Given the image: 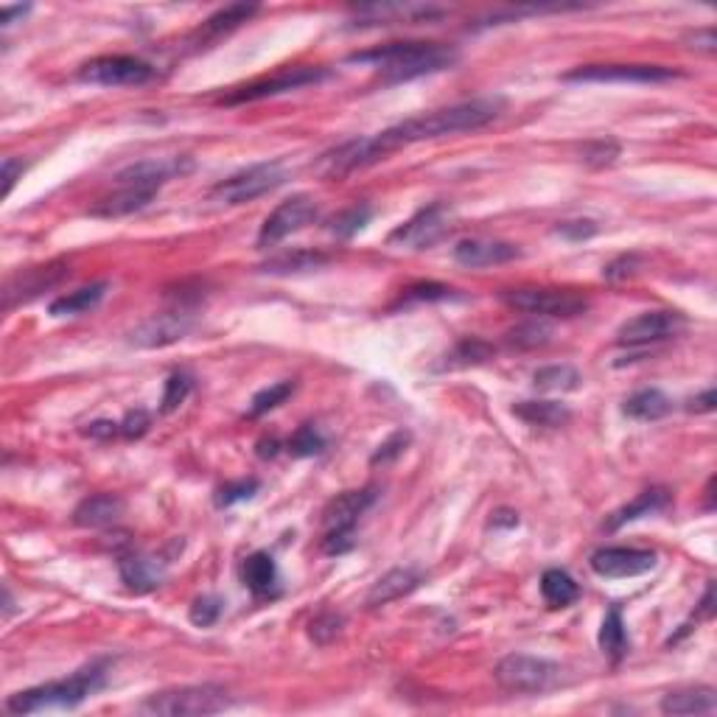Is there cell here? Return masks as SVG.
Masks as SVG:
<instances>
[{
  "mask_svg": "<svg viewBox=\"0 0 717 717\" xmlns=\"http://www.w3.org/2000/svg\"><path fill=\"white\" fill-rule=\"evenodd\" d=\"M194 328V311L188 306H177V309L155 314L141 325H135L129 331V345L135 348H169L174 342H180L191 334Z\"/></svg>",
  "mask_w": 717,
  "mask_h": 717,
  "instance_id": "8fae6325",
  "label": "cell"
},
{
  "mask_svg": "<svg viewBox=\"0 0 717 717\" xmlns=\"http://www.w3.org/2000/svg\"><path fill=\"white\" fill-rule=\"evenodd\" d=\"M454 297V289H449L446 283H435V281H421V283H412L404 289V300L412 303V300H418V303H435V300H449Z\"/></svg>",
  "mask_w": 717,
  "mask_h": 717,
  "instance_id": "c3c4849f",
  "label": "cell"
},
{
  "mask_svg": "<svg viewBox=\"0 0 717 717\" xmlns=\"http://www.w3.org/2000/svg\"><path fill=\"white\" fill-rule=\"evenodd\" d=\"M104 295H107V283H90V286H82V289H76L71 295L57 297V300L48 306V314H51V317H76V314H85V311L96 309Z\"/></svg>",
  "mask_w": 717,
  "mask_h": 717,
  "instance_id": "f546056e",
  "label": "cell"
},
{
  "mask_svg": "<svg viewBox=\"0 0 717 717\" xmlns=\"http://www.w3.org/2000/svg\"><path fill=\"white\" fill-rule=\"evenodd\" d=\"M194 390V379L188 373H171L166 381V390H163V401H160V412L169 415L174 409H180L185 398Z\"/></svg>",
  "mask_w": 717,
  "mask_h": 717,
  "instance_id": "b9f144b4",
  "label": "cell"
},
{
  "mask_svg": "<svg viewBox=\"0 0 717 717\" xmlns=\"http://www.w3.org/2000/svg\"><path fill=\"white\" fill-rule=\"evenodd\" d=\"M451 230V213L446 205H429L418 211L412 219H407L404 225H398L390 233V244L393 247H409V250H426L437 241L443 239Z\"/></svg>",
  "mask_w": 717,
  "mask_h": 717,
  "instance_id": "7c38bea8",
  "label": "cell"
},
{
  "mask_svg": "<svg viewBox=\"0 0 717 717\" xmlns=\"http://www.w3.org/2000/svg\"><path fill=\"white\" fill-rule=\"evenodd\" d=\"M278 451H281V440H278V437H269V440L264 437V440L258 443V457H261V460H269V457H275Z\"/></svg>",
  "mask_w": 717,
  "mask_h": 717,
  "instance_id": "680465c9",
  "label": "cell"
},
{
  "mask_svg": "<svg viewBox=\"0 0 717 717\" xmlns=\"http://www.w3.org/2000/svg\"><path fill=\"white\" fill-rule=\"evenodd\" d=\"M118 572H121V580L127 583L129 589L138 591V594L157 589L163 583V563L143 558V555H124L118 561Z\"/></svg>",
  "mask_w": 717,
  "mask_h": 717,
  "instance_id": "484cf974",
  "label": "cell"
},
{
  "mask_svg": "<svg viewBox=\"0 0 717 717\" xmlns=\"http://www.w3.org/2000/svg\"><path fill=\"white\" fill-rule=\"evenodd\" d=\"M241 580L255 597H267L278 586V563L269 552H253L241 566Z\"/></svg>",
  "mask_w": 717,
  "mask_h": 717,
  "instance_id": "4316f807",
  "label": "cell"
},
{
  "mask_svg": "<svg viewBox=\"0 0 717 717\" xmlns=\"http://www.w3.org/2000/svg\"><path fill=\"white\" fill-rule=\"evenodd\" d=\"M673 502V496L667 488H647L642 491L633 502H628L625 507H619L617 513L608 519V530H619V527H625V524H631L636 519H645V516H653V513H661V510H667Z\"/></svg>",
  "mask_w": 717,
  "mask_h": 717,
  "instance_id": "d4e9b609",
  "label": "cell"
},
{
  "mask_svg": "<svg viewBox=\"0 0 717 717\" xmlns=\"http://www.w3.org/2000/svg\"><path fill=\"white\" fill-rule=\"evenodd\" d=\"M513 415L524 423H530V426H544V429L566 426L572 418L569 407L558 404V401H521L513 407Z\"/></svg>",
  "mask_w": 717,
  "mask_h": 717,
  "instance_id": "f1b7e54d",
  "label": "cell"
},
{
  "mask_svg": "<svg viewBox=\"0 0 717 717\" xmlns=\"http://www.w3.org/2000/svg\"><path fill=\"white\" fill-rule=\"evenodd\" d=\"M507 345L510 348H519V351H535V348H544L549 339H552V328L547 323H521L516 328L507 331Z\"/></svg>",
  "mask_w": 717,
  "mask_h": 717,
  "instance_id": "8d00e7d4",
  "label": "cell"
},
{
  "mask_svg": "<svg viewBox=\"0 0 717 717\" xmlns=\"http://www.w3.org/2000/svg\"><path fill=\"white\" fill-rule=\"evenodd\" d=\"M510 309L535 314V317H580L589 311V300L575 292H561V289H510L502 295Z\"/></svg>",
  "mask_w": 717,
  "mask_h": 717,
  "instance_id": "ba28073f",
  "label": "cell"
},
{
  "mask_svg": "<svg viewBox=\"0 0 717 717\" xmlns=\"http://www.w3.org/2000/svg\"><path fill=\"white\" fill-rule=\"evenodd\" d=\"M580 373L572 365H549L535 370L533 384L547 393H572L580 387Z\"/></svg>",
  "mask_w": 717,
  "mask_h": 717,
  "instance_id": "e575fe53",
  "label": "cell"
},
{
  "mask_svg": "<svg viewBox=\"0 0 717 717\" xmlns=\"http://www.w3.org/2000/svg\"><path fill=\"white\" fill-rule=\"evenodd\" d=\"M589 563L600 577H636L656 566V552L636 547H603L591 555Z\"/></svg>",
  "mask_w": 717,
  "mask_h": 717,
  "instance_id": "2e32d148",
  "label": "cell"
},
{
  "mask_svg": "<svg viewBox=\"0 0 717 717\" xmlns=\"http://www.w3.org/2000/svg\"><path fill=\"white\" fill-rule=\"evenodd\" d=\"M645 264V258L639 253H625V255H617L614 261H608L603 267V278L611 283H619V281H628L633 278L639 269Z\"/></svg>",
  "mask_w": 717,
  "mask_h": 717,
  "instance_id": "f6af8a7d",
  "label": "cell"
},
{
  "mask_svg": "<svg viewBox=\"0 0 717 717\" xmlns=\"http://www.w3.org/2000/svg\"><path fill=\"white\" fill-rule=\"evenodd\" d=\"M121 432V423H115V421H96V423H87V429H85V435L87 437H115Z\"/></svg>",
  "mask_w": 717,
  "mask_h": 717,
  "instance_id": "db71d44e",
  "label": "cell"
},
{
  "mask_svg": "<svg viewBox=\"0 0 717 717\" xmlns=\"http://www.w3.org/2000/svg\"><path fill=\"white\" fill-rule=\"evenodd\" d=\"M3 614L6 617H12V611H15V603H12V594H9V589H3Z\"/></svg>",
  "mask_w": 717,
  "mask_h": 717,
  "instance_id": "94428289",
  "label": "cell"
},
{
  "mask_svg": "<svg viewBox=\"0 0 717 717\" xmlns=\"http://www.w3.org/2000/svg\"><path fill=\"white\" fill-rule=\"evenodd\" d=\"M286 449L292 451V457H314V454H323L325 451V437L314 423H306V426H300L295 435L289 437Z\"/></svg>",
  "mask_w": 717,
  "mask_h": 717,
  "instance_id": "ab89813d",
  "label": "cell"
},
{
  "mask_svg": "<svg viewBox=\"0 0 717 717\" xmlns=\"http://www.w3.org/2000/svg\"><path fill=\"white\" fill-rule=\"evenodd\" d=\"M342 625H345V619L334 614V611H323V614H317V617L309 622V636L314 645H331L334 639L339 636L342 631Z\"/></svg>",
  "mask_w": 717,
  "mask_h": 717,
  "instance_id": "7bdbcfd3",
  "label": "cell"
},
{
  "mask_svg": "<svg viewBox=\"0 0 717 717\" xmlns=\"http://www.w3.org/2000/svg\"><path fill=\"white\" fill-rule=\"evenodd\" d=\"M561 673V664L541 659V656H527V653H510L493 667L496 684L505 692H516V695H538V692L558 687Z\"/></svg>",
  "mask_w": 717,
  "mask_h": 717,
  "instance_id": "5b68a950",
  "label": "cell"
},
{
  "mask_svg": "<svg viewBox=\"0 0 717 717\" xmlns=\"http://www.w3.org/2000/svg\"><path fill=\"white\" fill-rule=\"evenodd\" d=\"M222 617V600L213 597V594H205V597H197L191 611H188V619L197 625V628H211L216 625V619Z\"/></svg>",
  "mask_w": 717,
  "mask_h": 717,
  "instance_id": "bcb514c9",
  "label": "cell"
},
{
  "mask_svg": "<svg viewBox=\"0 0 717 717\" xmlns=\"http://www.w3.org/2000/svg\"><path fill=\"white\" fill-rule=\"evenodd\" d=\"M393 149L387 146V141L379 135L373 138H353V141L339 143L337 149L325 152L317 163H314V171L325 177V180H342L348 177L353 171L367 169L373 163H379L384 157L390 155Z\"/></svg>",
  "mask_w": 717,
  "mask_h": 717,
  "instance_id": "52a82bcc",
  "label": "cell"
},
{
  "mask_svg": "<svg viewBox=\"0 0 717 717\" xmlns=\"http://www.w3.org/2000/svg\"><path fill=\"white\" fill-rule=\"evenodd\" d=\"M227 706H230V698H227L225 689L216 687V684H197V687L155 692L141 703V712L160 717H202L225 712Z\"/></svg>",
  "mask_w": 717,
  "mask_h": 717,
  "instance_id": "277c9868",
  "label": "cell"
},
{
  "mask_svg": "<svg viewBox=\"0 0 717 717\" xmlns=\"http://www.w3.org/2000/svg\"><path fill=\"white\" fill-rule=\"evenodd\" d=\"M104 684H107V664L96 661V664L76 670L71 678H59V681H48L40 687L15 692L6 701V709L12 715H34V712H45V709H73V706L85 703L90 695H96Z\"/></svg>",
  "mask_w": 717,
  "mask_h": 717,
  "instance_id": "3957f363",
  "label": "cell"
},
{
  "mask_svg": "<svg viewBox=\"0 0 717 717\" xmlns=\"http://www.w3.org/2000/svg\"><path fill=\"white\" fill-rule=\"evenodd\" d=\"M295 390V381H278V384H272V387H264L261 393L253 395V404L247 409V418H261V415H267V412H272L275 407H281L283 401L295 393Z\"/></svg>",
  "mask_w": 717,
  "mask_h": 717,
  "instance_id": "74e56055",
  "label": "cell"
},
{
  "mask_svg": "<svg viewBox=\"0 0 717 717\" xmlns=\"http://www.w3.org/2000/svg\"><path fill=\"white\" fill-rule=\"evenodd\" d=\"M681 73L661 65H583L563 76V82H619V85H659Z\"/></svg>",
  "mask_w": 717,
  "mask_h": 717,
  "instance_id": "4fadbf2b",
  "label": "cell"
},
{
  "mask_svg": "<svg viewBox=\"0 0 717 717\" xmlns=\"http://www.w3.org/2000/svg\"><path fill=\"white\" fill-rule=\"evenodd\" d=\"M541 597L549 608H569L577 603L580 597V586L575 583V577L563 569H547L541 575Z\"/></svg>",
  "mask_w": 717,
  "mask_h": 717,
  "instance_id": "4dcf8cb0",
  "label": "cell"
},
{
  "mask_svg": "<svg viewBox=\"0 0 717 717\" xmlns=\"http://www.w3.org/2000/svg\"><path fill=\"white\" fill-rule=\"evenodd\" d=\"M555 233H558L561 239L586 241L591 239V236H597V222H591V219H569V222H558Z\"/></svg>",
  "mask_w": 717,
  "mask_h": 717,
  "instance_id": "681fc988",
  "label": "cell"
},
{
  "mask_svg": "<svg viewBox=\"0 0 717 717\" xmlns=\"http://www.w3.org/2000/svg\"><path fill=\"white\" fill-rule=\"evenodd\" d=\"M68 275H71V269L65 267V264H48V267H34L20 272V275H15L12 281L3 286V309L12 311L17 303H26L31 297H37L45 289L57 286Z\"/></svg>",
  "mask_w": 717,
  "mask_h": 717,
  "instance_id": "d6986e66",
  "label": "cell"
},
{
  "mask_svg": "<svg viewBox=\"0 0 717 717\" xmlns=\"http://www.w3.org/2000/svg\"><path fill=\"white\" fill-rule=\"evenodd\" d=\"M409 440H412V435H409L407 429H398V432H393V435H390L387 440H384V443H381L379 449L373 451L370 463H373V465L393 463V460H398V457H401V454L407 451Z\"/></svg>",
  "mask_w": 717,
  "mask_h": 717,
  "instance_id": "7dc6e473",
  "label": "cell"
},
{
  "mask_svg": "<svg viewBox=\"0 0 717 717\" xmlns=\"http://www.w3.org/2000/svg\"><path fill=\"white\" fill-rule=\"evenodd\" d=\"M79 79L101 87H141L155 79V68L138 57H96L79 68Z\"/></svg>",
  "mask_w": 717,
  "mask_h": 717,
  "instance_id": "9c48e42d",
  "label": "cell"
},
{
  "mask_svg": "<svg viewBox=\"0 0 717 717\" xmlns=\"http://www.w3.org/2000/svg\"><path fill=\"white\" fill-rule=\"evenodd\" d=\"M325 76H328L325 68H292V71L275 73L272 79H264V82H253V85L239 87L236 93L227 96L225 104H247V101L281 96V93H289V90H297V87L317 85V82H323Z\"/></svg>",
  "mask_w": 717,
  "mask_h": 717,
  "instance_id": "9a60e30c",
  "label": "cell"
},
{
  "mask_svg": "<svg viewBox=\"0 0 717 717\" xmlns=\"http://www.w3.org/2000/svg\"><path fill=\"white\" fill-rule=\"evenodd\" d=\"M261 488V482L258 479H239V482H227L222 485L216 496H213V502L216 507H230L236 505V502H244V499H253L255 493Z\"/></svg>",
  "mask_w": 717,
  "mask_h": 717,
  "instance_id": "ee69618b",
  "label": "cell"
},
{
  "mask_svg": "<svg viewBox=\"0 0 717 717\" xmlns=\"http://www.w3.org/2000/svg\"><path fill=\"white\" fill-rule=\"evenodd\" d=\"M687 328V317L681 311H645L628 323L619 325L617 342L628 348H645L650 342H661Z\"/></svg>",
  "mask_w": 717,
  "mask_h": 717,
  "instance_id": "5bb4252c",
  "label": "cell"
},
{
  "mask_svg": "<svg viewBox=\"0 0 717 717\" xmlns=\"http://www.w3.org/2000/svg\"><path fill=\"white\" fill-rule=\"evenodd\" d=\"M519 255L521 250L516 244L499 239H463L454 244V261L471 269L499 267V264L519 258Z\"/></svg>",
  "mask_w": 717,
  "mask_h": 717,
  "instance_id": "ffe728a7",
  "label": "cell"
},
{
  "mask_svg": "<svg viewBox=\"0 0 717 717\" xmlns=\"http://www.w3.org/2000/svg\"><path fill=\"white\" fill-rule=\"evenodd\" d=\"M155 197V188L118 183V191H113L110 197L99 199V202L90 208V213H93V216H101V219H121V216H129V213L143 211Z\"/></svg>",
  "mask_w": 717,
  "mask_h": 717,
  "instance_id": "44dd1931",
  "label": "cell"
},
{
  "mask_svg": "<svg viewBox=\"0 0 717 717\" xmlns=\"http://www.w3.org/2000/svg\"><path fill=\"white\" fill-rule=\"evenodd\" d=\"M376 499H379V491L373 485L370 488H359V491L339 493L337 499L325 507V533H353V527L359 524V519L365 516L370 507L376 505Z\"/></svg>",
  "mask_w": 717,
  "mask_h": 717,
  "instance_id": "e0dca14e",
  "label": "cell"
},
{
  "mask_svg": "<svg viewBox=\"0 0 717 717\" xmlns=\"http://www.w3.org/2000/svg\"><path fill=\"white\" fill-rule=\"evenodd\" d=\"M502 113H505V99H499V96L460 101V104H451V107H443L435 113L407 118L395 127L384 129L381 138L395 152L407 143L435 141V138H446V135H460V132H474V129L488 127Z\"/></svg>",
  "mask_w": 717,
  "mask_h": 717,
  "instance_id": "6da1fadb",
  "label": "cell"
},
{
  "mask_svg": "<svg viewBox=\"0 0 717 717\" xmlns=\"http://www.w3.org/2000/svg\"><path fill=\"white\" fill-rule=\"evenodd\" d=\"M670 409H673V401L667 398V395L656 390V387H647V390H636L633 395L625 398V404H622V412L633 418V421H661L664 415H670Z\"/></svg>",
  "mask_w": 717,
  "mask_h": 717,
  "instance_id": "83f0119b",
  "label": "cell"
},
{
  "mask_svg": "<svg viewBox=\"0 0 717 717\" xmlns=\"http://www.w3.org/2000/svg\"><path fill=\"white\" fill-rule=\"evenodd\" d=\"M348 59L379 68L381 85H401L451 68L457 62V51L440 43H387L370 51H356Z\"/></svg>",
  "mask_w": 717,
  "mask_h": 717,
  "instance_id": "7a4b0ae2",
  "label": "cell"
},
{
  "mask_svg": "<svg viewBox=\"0 0 717 717\" xmlns=\"http://www.w3.org/2000/svg\"><path fill=\"white\" fill-rule=\"evenodd\" d=\"M283 183H286V171L281 163H255L250 169L236 171L227 180L213 185L208 197L216 205H244L281 188Z\"/></svg>",
  "mask_w": 717,
  "mask_h": 717,
  "instance_id": "8992f818",
  "label": "cell"
},
{
  "mask_svg": "<svg viewBox=\"0 0 717 717\" xmlns=\"http://www.w3.org/2000/svg\"><path fill=\"white\" fill-rule=\"evenodd\" d=\"M255 12H258V6H253V3H230V6L219 9L216 15H211L202 23L199 37H219V34L239 29L241 23H247Z\"/></svg>",
  "mask_w": 717,
  "mask_h": 717,
  "instance_id": "d6a6232c",
  "label": "cell"
},
{
  "mask_svg": "<svg viewBox=\"0 0 717 717\" xmlns=\"http://www.w3.org/2000/svg\"><path fill=\"white\" fill-rule=\"evenodd\" d=\"M370 216H373L370 205H351V208L339 211L328 227H331V233H337L339 239H351L359 230H365Z\"/></svg>",
  "mask_w": 717,
  "mask_h": 717,
  "instance_id": "f35d334b",
  "label": "cell"
},
{
  "mask_svg": "<svg viewBox=\"0 0 717 717\" xmlns=\"http://www.w3.org/2000/svg\"><path fill=\"white\" fill-rule=\"evenodd\" d=\"M493 527H499V524H505V527H516L519 524V513H513V510H496L493 513Z\"/></svg>",
  "mask_w": 717,
  "mask_h": 717,
  "instance_id": "91938a15",
  "label": "cell"
},
{
  "mask_svg": "<svg viewBox=\"0 0 717 717\" xmlns=\"http://www.w3.org/2000/svg\"><path fill=\"white\" fill-rule=\"evenodd\" d=\"M715 614V583H709L703 591V600L698 603V619H712Z\"/></svg>",
  "mask_w": 717,
  "mask_h": 717,
  "instance_id": "9f6ffc18",
  "label": "cell"
},
{
  "mask_svg": "<svg viewBox=\"0 0 717 717\" xmlns=\"http://www.w3.org/2000/svg\"><path fill=\"white\" fill-rule=\"evenodd\" d=\"M493 356V348L488 342H482L477 337H465L460 339L449 353H446V367H471V365H482L488 362Z\"/></svg>",
  "mask_w": 717,
  "mask_h": 717,
  "instance_id": "d590c367",
  "label": "cell"
},
{
  "mask_svg": "<svg viewBox=\"0 0 717 717\" xmlns=\"http://www.w3.org/2000/svg\"><path fill=\"white\" fill-rule=\"evenodd\" d=\"M320 219L317 202L306 194L281 202L275 211L264 219V225L258 230V247H275L278 241L289 239L292 233H300L303 227L314 225Z\"/></svg>",
  "mask_w": 717,
  "mask_h": 717,
  "instance_id": "30bf717a",
  "label": "cell"
},
{
  "mask_svg": "<svg viewBox=\"0 0 717 717\" xmlns=\"http://www.w3.org/2000/svg\"><path fill=\"white\" fill-rule=\"evenodd\" d=\"M31 6H3L0 9V26L6 29V26H12L15 23V17H23L29 15Z\"/></svg>",
  "mask_w": 717,
  "mask_h": 717,
  "instance_id": "6f0895ef",
  "label": "cell"
},
{
  "mask_svg": "<svg viewBox=\"0 0 717 717\" xmlns=\"http://www.w3.org/2000/svg\"><path fill=\"white\" fill-rule=\"evenodd\" d=\"M149 426H152V418H149V412L146 409H132L127 412V418L121 421V435L124 437H143L149 432Z\"/></svg>",
  "mask_w": 717,
  "mask_h": 717,
  "instance_id": "f907efd6",
  "label": "cell"
},
{
  "mask_svg": "<svg viewBox=\"0 0 717 717\" xmlns=\"http://www.w3.org/2000/svg\"><path fill=\"white\" fill-rule=\"evenodd\" d=\"M715 404H717V393L712 390V387H709L706 393L695 395V398L689 401L687 409L689 412H712V409H715Z\"/></svg>",
  "mask_w": 717,
  "mask_h": 717,
  "instance_id": "11a10c76",
  "label": "cell"
},
{
  "mask_svg": "<svg viewBox=\"0 0 717 717\" xmlns=\"http://www.w3.org/2000/svg\"><path fill=\"white\" fill-rule=\"evenodd\" d=\"M328 255L311 253V250H295V253H283L269 258L267 264H261V272L269 275H292V272H306V269L323 267Z\"/></svg>",
  "mask_w": 717,
  "mask_h": 717,
  "instance_id": "836d02e7",
  "label": "cell"
},
{
  "mask_svg": "<svg viewBox=\"0 0 717 717\" xmlns=\"http://www.w3.org/2000/svg\"><path fill=\"white\" fill-rule=\"evenodd\" d=\"M423 572L421 569H412V566H398V569H390L387 575H381L373 589L367 591V605L370 608H381V605L393 603L398 597H404L409 591H415L423 583Z\"/></svg>",
  "mask_w": 717,
  "mask_h": 717,
  "instance_id": "603a6c76",
  "label": "cell"
},
{
  "mask_svg": "<svg viewBox=\"0 0 717 717\" xmlns=\"http://www.w3.org/2000/svg\"><path fill=\"white\" fill-rule=\"evenodd\" d=\"M23 171H26V163H23V160H15V157H6V160H3V197L12 194L17 177H20Z\"/></svg>",
  "mask_w": 717,
  "mask_h": 717,
  "instance_id": "f5cc1de1",
  "label": "cell"
},
{
  "mask_svg": "<svg viewBox=\"0 0 717 717\" xmlns=\"http://www.w3.org/2000/svg\"><path fill=\"white\" fill-rule=\"evenodd\" d=\"M443 17L440 6L432 3H373L356 9V26H395V23H429Z\"/></svg>",
  "mask_w": 717,
  "mask_h": 717,
  "instance_id": "ac0fdd59",
  "label": "cell"
},
{
  "mask_svg": "<svg viewBox=\"0 0 717 717\" xmlns=\"http://www.w3.org/2000/svg\"><path fill=\"white\" fill-rule=\"evenodd\" d=\"M600 647H603L605 656H611L614 661H619L622 656H628L631 650V639H628V628H625V619H622V611L619 605H611L608 614H605L603 625H600Z\"/></svg>",
  "mask_w": 717,
  "mask_h": 717,
  "instance_id": "1f68e13d",
  "label": "cell"
},
{
  "mask_svg": "<svg viewBox=\"0 0 717 717\" xmlns=\"http://www.w3.org/2000/svg\"><path fill=\"white\" fill-rule=\"evenodd\" d=\"M619 143L611 141V138H597V141H589L583 149H580V160L591 166V169H605L611 166L614 160L619 157Z\"/></svg>",
  "mask_w": 717,
  "mask_h": 717,
  "instance_id": "60d3db41",
  "label": "cell"
},
{
  "mask_svg": "<svg viewBox=\"0 0 717 717\" xmlns=\"http://www.w3.org/2000/svg\"><path fill=\"white\" fill-rule=\"evenodd\" d=\"M664 715H715L717 692L712 687H687L667 692L661 698Z\"/></svg>",
  "mask_w": 717,
  "mask_h": 717,
  "instance_id": "cb8c5ba5",
  "label": "cell"
},
{
  "mask_svg": "<svg viewBox=\"0 0 717 717\" xmlns=\"http://www.w3.org/2000/svg\"><path fill=\"white\" fill-rule=\"evenodd\" d=\"M124 507H127L124 499L115 493H93L73 510V524H79L85 530H101V527H110L121 519Z\"/></svg>",
  "mask_w": 717,
  "mask_h": 717,
  "instance_id": "7402d4cb",
  "label": "cell"
},
{
  "mask_svg": "<svg viewBox=\"0 0 717 717\" xmlns=\"http://www.w3.org/2000/svg\"><path fill=\"white\" fill-rule=\"evenodd\" d=\"M687 45L689 48H695V51H703V54H715V48H717L715 29H712V26H706V29L689 31Z\"/></svg>",
  "mask_w": 717,
  "mask_h": 717,
  "instance_id": "816d5d0a",
  "label": "cell"
}]
</instances>
